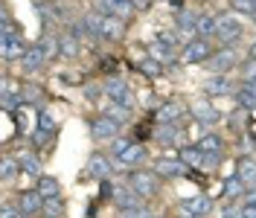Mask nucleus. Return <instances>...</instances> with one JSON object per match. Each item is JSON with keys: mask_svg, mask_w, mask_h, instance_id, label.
Segmentation results:
<instances>
[{"mask_svg": "<svg viewBox=\"0 0 256 218\" xmlns=\"http://www.w3.org/2000/svg\"><path fill=\"white\" fill-rule=\"evenodd\" d=\"M84 20L94 26L102 41H122V35H126V18L102 12V15H84Z\"/></svg>", "mask_w": 256, "mask_h": 218, "instance_id": "f257e3e1", "label": "nucleus"}, {"mask_svg": "<svg viewBox=\"0 0 256 218\" xmlns=\"http://www.w3.org/2000/svg\"><path fill=\"white\" fill-rule=\"evenodd\" d=\"M242 32H244V24L236 12H222L216 15V38L222 41L224 47H230L233 41H239Z\"/></svg>", "mask_w": 256, "mask_h": 218, "instance_id": "f03ea898", "label": "nucleus"}, {"mask_svg": "<svg viewBox=\"0 0 256 218\" xmlns=\"http://www.w3.org/2000/svg\"><path fill=\"white\" fill-rule=\"evenodd\" d=\"M128 186L134 189L137 195H143V198H154L160 192V174L154 169H131V174H128Z\"/></svg>", "mask_w": 256, "mask_h": 218, "instance_id": "7ed1b4c3", "label": "nucleus"}, {"mask_svg": "<svg viewBox=\"0 0 256 218\" xmlns=\"http://www.w3.org/2000/svg\"><path fill=\"white\" fill-rule=\"evenodd\" d=\"M216 50H212V44H210V38H190L186 44H184V50H180V62L184 64H207L210 56H212Z\"/></svg>", "mask_w": 256, "mask_h": 218, "instance_id": "20e7f679", "label": "nucleus"}, {"mask_svg": "<svg viewBox=\"0 0 256 218\" xmlns=\"http://www.w3.org/2000/svg\"><path fill=\"white\" fill-rule=\"evenodd\" d=\"M120 128H122V122H116V120L108 116V114H99V116L90 120V137H94V140H108L111 142L114 137H120Z\"/></svg>", "mask_w": 256, "mask_h": 218, "instance_id": "39448f33", "label": "nucleus"}, {"mask_svg": "<svg viewBox=\"0 0 256 218\" xmlns=\"http://www.w3.org/2000/svg\"><path fill=\"white\" fill-rule=\"evenodd\" d=\"M102 90H105V96H108L111 102L126 105V108H134V96H131V90H128V84L122 78H105Z\"/></svg>", "mask_w": 256, "mask_h": 218, "instance_id": "423d86ee", "label": "nucleus"}, {"mask_svg": "<svg viewBox=\"0 0 256 218\" xmlns=\"http://www.w3.org/2000/svg\"><path fill=\"white\" fill-rule=\"evenodd\" d=\"M26 50L30 47H26V41H24V32H20V35H12V38H0V56H3L6 64L20 62Z\"/></svg>", "mask_w": 256, "mask_h": 218, "instance_id": "0eeeda50", "label": "nucleus"}, {"mask_svg": "<svg viewBox=\"0 0 256 218\" xmlns=\"http://www.w3.org/2000/svg\"><path fill=\"white\" fill-rule=\"evenodd\" d=\"M44 204H47V198H44L38 189H24V192L18 195V206L24 210V216L26 218L41 216V212H44Z\"/></svg>", "mask_w": 256, "mask_h": 218, "instance_id": "6e6552de", "label": "nucleus"}, {"mask_svg": "<svg viewBox=\"0 0 256 218\" xmlns=\"http://www.w3.org/2000/svg\"><path fill=\"white\" fill-rule=\"evenodd\" d=\"M236 50L233 47H222V50H216L212 56H210V62H207V70L210 73H227V70H233L236 67Z\"/></svg>", "mask_w": 256, "mask_h": 218, "instance_id": "1a4fd4ad", "label": "nucleus"}, {"mask_svg": "<svg viewBox=\"0 0 256 218\" xmlns=\"http://www.w3.org/2000/svg\"><path fill=\"white\" fill-rule=\"evenodd\" d=\"M50 56H47V50H44V44L38 41V44H32L26 52H24V58L18 62V67L24 70V73H35V70H41L44 67V62H47Z\"/></svg>", "mask_w": 256, "mask_h": 218, "instance_id": "9d476101", "label": "nucleus"}, {"mask_svg": "<svg viewBox=\"0 0 256 218\" xmlns=\"http://www.w3.org/2000/svg\"><path fill=\"white\" fill-rule=\"evenodd\" d=\"M88 174L96 178V180H108L114 174V160L108 154H102V152H94L90 160H88Z\"/></svg>", "mask_w": 256, "mask_h": 218, "instance_id": "9b49d317", "label": "nucleus"}, {"mask_svg": "<svg viewBox=\"0 0 256 218\" xmlns=\"http://www.w3.org/2000/svg\"><path fill=\"white\" fill-rule=\"evenodd\" d=\"M146 160H148V152H146V146H140V142H131L126 152L116 154V163L126 166V169H140Z\"/></svg>", "mask_w": 256, "mask_h": 218, "instance_id": "f8f14e48", "label": "nucleus"}, {"mask_svg": "<svg viewBox=\"0 0 256 218\" xmlns=\"http://www.w3.org/2000/svg\"><path fill=\"white\" fill-rule=\"evenodd\" d=\"M154 120H158V125H180L186 120V108L180 102H166V105L158 108Z\"/></svg>", "mask_w": 256, "mask_h": 218, "instance_id": "ddd939ff", "label": "nucleus"}, {"mask_svg": "<svg viewBox=\"0 0 256 218\" xmlns=\"http://www.w3.org/2000/svg\"><path fill=\"white\" fill-rule=\"evenodd\" d=\"M190 114L195 116V122H201V125H216L218 120H222V116H218V110L207 102V96L195 99V102L190 105Z\"/></svg>", "mask_w": 256, "mask_h": 218, "instance_id": "4468645a", "label": "nucleus"}, {"mask_svg": "<svg viewBox=\"0 0 256 218\" xmlns=\"http://www.w3.org/2000/svg\"><path fill=\"white\" fill-rule=\"evenodd\" d=\"M143 201H146V198H143V195H137L131 186H120L116 192H114V204H116L122 212H128V210H140Z\"/></svg>", "mask_w": 256, "mask_h": 218, "instance_id": "2eb2a0df", "label": "nucleus"}, {"mask_svg": "<svg viewBox=\"0 0 256 218\" xmlns=\"http://www.w3.org/2000/svg\"><path fill=\"white\" fill-rule=\"evenodd\" d=\"M180 212H186V216H195V218H204L210 216V210H212V201H210L207 195H195V198H186V201H180L178 206Z\"/></svg>", "mask_w": 256, "mask_h": 218, "instance_id": "dca6fc26", "label": "nucleus"}, {"mask_svg": "<svg viewBox=\"0 0 256 218\" xmlns=\"http://www.w3.org/2000/svg\"><path fill=\"white\" fill-rule=\"evenodd\" d=\"M154 172H158L160 178H180L184 172H186V163L180 160V157H158L154 160Z\"/></svg>", "mask_w": 256, "mask_h": 218, "instance_id": "f3484780", "label": "nucleus"}, {"mask_svg": "<svg viewBox=\"0 0 256 218\" xmlns=\"http://www.w3.org/2000/svg\"><path fill=\"white\" fill-rule=\"evenodd\" d=\"M15 157H18V163H20V172H24V174H30V178H41L44 166H41V157H38V152L24 148V152H18Z\"/></svg>", "mask_w": 256, "mask_h": 218, "instance_id": "a211bd4d", "label": "nucleus"}, {"mask_svg": "<svg viewBox=\"0 0 256 218\" xmlns=\"http://www.w3.org/2000/svg\"><path fill=\"white\" fill-rule=\"evenodd\" d=\"M99 9L105 12V15H116V18H128L137 6H134V0H99Z\"/></svg>", "mask_w": 256, "mask_h": 218, "instance_id": "6ab92c4d", "label": "nucleus"}, {"mask_svg": "<svg viewBox=\"0 0 256 218\" xmlns=\"http://www.w3.org/2000/svg\"><path fill=\"white\" fill-rule=\"evenodd\" d=\"M178 157L186 163V169H207V154H204L198 146H184Z\"/></svg>", "mask_w": 256, "mask_h": 218, "instance_id": "aec40b11", "label": "nucleus"}, {"mask_svg": "<svg viewBox=\"0 0 256 218\" xmlns=\"http://www.w3.org/2000/svg\"><path fill=\"white\" fill-rule=\"evenodd\" d=\"M204 94L207 96H227L230 94V78H227V73H212L204 82Z\"/></svg>", "mask_w": 256, "mask_h": 218, "instance_id": "412c9836", "label": "nucleus"}, {"mask_svg": "<svg viewBox=\"0 0 256 218\" xmlns=\"http://www.w3.org/2000/svg\"><path fill=\"white\" fill-rule=\"evenodd\" d=\"M79 52H82V41L73 35V32L58 35V56H62V58H76Z\"/></svg>", "mask_w": 256, "mask_h": 218, "instance_id": "4be33fe9", "label": "nucleus"}, {"mask_svg": "<svg viewBox=\"0 0 256 218\" xmlns=\"http://www.w3.org/2000/svg\"><path fill=\"white\" fill-rule=\"evenodd\" d=\"M195 24H198V15H195L192 9H184V12H178V18H175V30H178V35H195Z\"/></svg>", "mask_w": 256, "mask_h": 218, "instance_id": "5701e85b", "label": "nucleus"}, {"mask_svg": "<svg viewBox=\"0 0 256 218\" xmlns=\"http://www.w3.org/2000/svg\"><path fill=\"white\" fill-rule=\"evenodd\" d=\"M236 99H239L242 108L256 110V82H242L239 90H236Z\"/></svg>", "mask_w": 256, "mask_h": 218, "instance_id": "b1692460", "label": "nucleus"}, {"mask_svg": "<svg viewBox=\"0 0 256 218\" xmlns=\"http://www.w3.org/2000/svg\"><path fill=\"white\" fill-rule=\"evenodd\" d=\"M236 174L242 178V184L248 189L256 186V160L254 157H244V160H239V169H236Z\"/></svg>", "mask_w": 256, "mask_h": 218, "instance_id": "393cba45", "label": "nucleus"}, {"mask_svg": "<svg viewBox=\"0 0 256 218\" xmlns=\"http://www.w3.org/2000/svg\"><path fill=\"white\" fill-rule=\"evenodd\" d=\"M198 148H201L204 154H224V140L218 134H204V137L198 140Z\"/></svg>", "mask_w": 256, "mask_h": 218, "instance_id": "a878e982", "label": "nucleus"}, {"mask_svg": "<svg viewBox=\"0 0 256 218\" xmlns=\"http://www.w3.org/2000/svg\"><path fill=\"white\" fill-rule=\"evenodd\" d=\"M35 189H38L44 198H58V195H62V184H58L56 178H47V174H44V178H38V186H35Z\"/></svg>", "mask_w": 256, "mask_h": 218, "instance_id": "bb28decb", "label": "nucleus"}, {"mask_svg": "<svg viewBox=\"0 0 256 218\" xmlns=\"http://www.w3.org/2000/svg\"><path fill=\"white\" fill-rule=\"evenodd\" d=\"M195 35H198V38H212V35H216V15H198Z\"/></svg>", "mask_w": 256, "mask_h": 218, "instance_id": "cd10ccee", "label": "nucleus"}, {"mask_svg": "<svg viewBox=\"0 0 256 218\" xmlns=\"http://www.w3.org/2000/svg\"><path fill=\"white\" fill-rule=\"evenodd\" d=\"M244 184H242V178L239 174H233V178H227V180H224V195H227V198H230V201H236V198H242V195H244Z\"/></svg>", "mask_w": 256, "mask_h": 218, "instance_id": "c85d7f7f", "label": "nucleus"}, {"mask_svg": "<svg viewBox=\"0 0 256 218\" xmlns=\"http://www.w3.org/2000/svg\"><path fill=\"white\" fill-rule=\"evenodd\" d=\"M148 56H152V58H158V62H163V64H169L172 58H175V47H169V44L158 41V44H152Z\"/></svg>", "mask_w": 256, "mask_h": 218, "instance_id": "c756f323", "label": "nucleus"}, {"mask_svg": "<svg viewBox=\"0 0 256 218\" xmlns=\"http://www.w3.org/2000/svg\"><path fill=\"white\" fill-rule=\"evenodd\" d=\"M178 137H180V125H158V142L172 146L178 142Z\"/></svg>", "mask_w": 256, "mask_h": 218, "instance_id": "7c9ffc66", "label": "nucleus"}, {"mask_svg": "<svg viewBox=\"0 0 256 218\" xmlns=\"http://www.w3.org/2000/svg\"><path fill=\"white\" fill-rule=\"evenodd\" d=\"M35 122H38L41 131H50V134H56V131H58V120H56V114H52V110H38V120H35Z\"/></svg>", "mask_w": 256, "mask_h": 218, "instance_id": "2f4dec72", "label": "nucleus"}, {"mask_svg": "<svg viewBox=\"0 0 256 218\" xmlns=\"http://www.w3.org/2000/svg\"><path fill=\"white\" fill-rule=\"evenodd\" d=\"M18 172H20V163H18V157H3V160H0V174H3V180H6V184L15 178Z\"/></svg>", "mask_w": 256, "mask_h": 218, "instance_id": "473e14b6", "label": "nucleus"}, {"mask_svg": "<svg viewBox=\"0 0 256 218\" xmlns=\"http://www.w3.org/2000/svg\"><path fill=\"white\" fill-rule=\"evenodd\" d=\"M105 114H108V116H114L116 122H122V125L131 120V108H126V105H116V102H111V99H108V108H105Z\"/></svg>", "mask_w": 256, "mask_h": 218, "instance_id": "72a5a7b5", "label": "nucleus"}, {"mask_svg": "<svg viewBox=\"0 0 256 218\" xmlns=\"http://www.w3.org/2000/svg\"><path fill=\"white\" fill-rule=\"evenodd\" d=\"M44 218H64L62 195H58V198H47V204H44Z\"/></svg>", "mask_w": 256, "mask_h": 218, "instance_id": "f704fd0d", "label": "nucleus"}, {"mask_svg": "<svg viewBox=\"0 0 256 218\" xmlns=\"http://www.w3.org/2000/svg\"><path fill=\"white\" fill-rule=\"evenodd\" d=\"M12 35H20V30L15 26V20L9 15V9H3V26H0V38H12Z\"/></svg>", "mask_w": 256, "mask_h": 218, "instance_id": "c9c22d12", "label": "nucleus"}, {"mask_svg": "<svg viewBox=\"0 0 256 218\" xmlns=\"http://www.w3.org/2000/svg\"><path fill=\"white\" fill-rule=\"evenodd\" d=\"M140 70H143L146 76H160V73L166 70V64H163V62H158V58H152V56H148V58H146V62L140 64Z\"/></svg>", "mask_w": 256, "mask_h": 218, "instance_id": "e433bc0d", "label": "nucleus"}, {"mask_svg": "<svg viewBox=\"0 0 256 218\" xmlns=\"http://www.w3.org/2000/svg\"><path fill=\"white\" fill-rule=\"evenodd\" d=\"M242 82H256V58H248L242 64Z\"/></svg>", "mask_w": 256, "mask_h": 218, "instance_id": "4c0bfd02", "label": "nucleus"}, {"mask_svg": "<svg viewBox=\"0 0 256 218\" xmlns=\"http://www.w3.org/2000/svg\"><path fill=\"white\" fill-rule=\"evenodd\" d=\"M0 218H26V216H24V210H20L18 204H3V210H0Z\"/></svg>", "mask_w": 256, "mask_h": 218, "instance_id": "58836bf2", "label": "nucleus"}, {"mask_svg": "<svg viewBox=\"0 0 256 218\" xmlns=\"http://www.w3.org/2000/svg\"><path fill=\"white\" fill-rule=\"evenodd\" d=\"M38 99H41V88H35V84L24 88V105H35Z\"/></svg>", "mask_w": 256, "mask_h": 218, "instance_id": "ea45409f", "label": "nucleus"}, {"mask_svg": "<svg viewBox=\"0 0 256 218\" xmlns=\"http://www.w3.org/2000/svg\"><path fill=\"white\" fill-rule=\"evenodd\" d=\"M128 146H131V140H128V137H122V134H120V137H114V140H111V152H114V157L120 154V152H126Z\"/></svg>", "mask_w": 256, "mask_h": 218, "instance_id": "a19ab883", "label": "nucleus"}, {"mask_svg": "<svg viewBox=\"0 0 256 218\" xmlns=\"http://www.w3.org/2000/svg\"><path fill=\"white\" fill-rule=\"evenodd\" d=\"M158 41H163V44H169V47H175V50H178V38H175V32H160Z\"/></svg>", "mask_w": 256, "mask_h": 218, "instance_id": "79ce46f5", "label": "nucleus"}, {"mask_svg": "<svg viewBox=\"0 0 256 218\" xmlns=\"http://www.w3.org/2000/svg\"><path fill=\"white\" fill-rule=\"evenodd\" d=\"M224 218H244V212H242V206H227Z\"/></svg>", "mask_w": 256, "mask_h": 218, "instance_id": "37998d69", "label": "nucleus"}, {"mask_svg": "<svg viewBox=\"0 0 256 218\" xmlns=\"http://www.w3.org/2000/svg\"><path fill=\"white\" fill-rule=\"evenodd\" d=\"M242 212L244 218H256V204H242Z\"/></svg>", "mask_w": 256, "mask_h": 218, "instance_id": "c03bdc74", "label": "nucleus"}, {"mask_svg": "<svg viewBox=\"0 0 256 218\" xmlns=\"http://www.w3.org/2000/svg\"><path fill=\"white\" fill-rule=\"evenodd\" d=\"M148 3H152V0H134V6H137V9H146Z\"/></svg>", "mask_w": 256, "mask_h": 218, "instance_id": "a18cd8bd", "label": "nucleus"}, {"mask_svg": "<svg viewBox=\"0 0 256 218\" xmlns=\"http://www.w3.org/2000/svg\"><path fill=\"white\" fill-rule=\"evenodd\" d=\"M250 58H256V41H254V47H250Z\"/></svg>", "mask_w": 256, "mask_h": 218, "instance_id": "49530a36", "label": "nucleus"}, {"mask_svg": "<svg viewBox=\"0 0 256 218\" xmlns=\"http://www.w3.org/2000/svg\"><path fill=\"white\" fill-rule=\"evenodd\" d=\"M178 218H195V216H186V212H180V216H178Z\"/></svg>", "mask_w": 256, "mask_h": 218, "instance_id": "de8ad7c7", "label": "nucleus"}, {"mask_svg": "<svg viewBox=\"0 0 256 218\" xmlns=\"http://www.w3.org/2000/svg\"><path fill=\"white\" fill-rule=\"evenodd\" d=\"M254 148H256V134H254Z\"/></svg>", "mask_w": 256, "mask_h": 218, "instance_id": "09e8293b", "label": "nucleus"}, {"mask_svg": "<svg viewBox=\"0 0 256 218\" xmlns=\"http://www.w3.org/2000/svg\"><path fill=\"white\" fill-rule=\"evenodd\" d=\"M254 24H256V18H254Z\"/></svg>", "mask_w": 256, "mask_h": 218, "instance_id": "8fccbe9b", "label": "nucleus"}]
</instances>
